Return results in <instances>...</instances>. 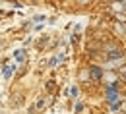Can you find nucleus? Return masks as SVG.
Returning a JSON list of instances; mask_svg holds the SVG:
<instances>
[{"label":"nucleus","instance_id":"nucleus-2","mask_svg":"<svg viewBox=\"0 0 126 114\" xmlns=\"http://www.w3.org/2000/svg\"><path fill=\"white\" fill-rule=\"evenodd\" d=\"M16 58L17 60H23V58H25V52H23V50H16Z\"/></svg>","mask_w":126,"mask_h":114},{"label":"nucleus","instance_id":"nucleus-1","mask_svg":"<svg viewBox=\"0 0 126 114\" xmlns=\"http://www.w3.org/2000/svg\"><path fill=\"white\" fill-rule=\"evenodd\" d=\"M14 70H16V64L6 66V68H4V72H2V74H4V77H6V79H10V77H12V74H14Z\"/></svg>","mask_w":126,"mask_h":114},{"label":"nucleus","instance_id":"nucleus-4","mask_svg":"<svg viewBox=\"0 0 126 114\" xmlns=\"http://www.w3.org/2000/svg\"><path fill=\"white\" fill-rule=\"evenodd\" d=\"M120 56H122V54H120L118 50H116V52H110V54H109V58H120Z\"/></svg>","mask_w":126,"mask_h":114},{"label":"nucleus","instance_id":"nucleus-5","mask_svg":"<svg viewBox=\"0 0 126 114\" xmlns=\"http://www.w3.org/2000/svg\"><path fill=\"white\" fill-rule=\"evenodd\" d=\"M91 72H93V76H95V77H99V76H101V72H99V70H97V68H93V70H91Z\"/></svg>","mask_w":126,"mask_h":114},{"label":"nucleus","instance_id":"nucleus-6","mask_svg":"<svg viewBox=\"0 0 126 114\" xmlns=\"http://www.w3.org/2000/svg\"><path fill=\"white\" fill-rule=\"evenodd\" d=\"M81 108H83V104H81V102H78V104H76V112H79Z\"/></svg>","mask_w":126,"mask_h":114},{"label":"nucleus","instance_id":"nucleus-3","mask_svg":"<svg viewBox=\"0 0 126 114\" xmlns=\"http://www.w3.org/2000/svg\"><path fill=\"white\" fill-rule=\"evenodd\" d=\"M70 93H72V97H76V95H78V87L72 85V87H70Z\"/></svg>","mask_w":126,"mask_h":114}]
</instances>
